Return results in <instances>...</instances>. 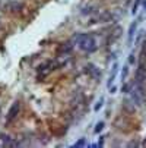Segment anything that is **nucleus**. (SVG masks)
<instances>
[{
	"instance_id": "obj_1",
	"label": "nucleus",
	"mask_w": 146,
	"mask_h": 148,
	"mask_svg": "<svg viewBox=\"0 0 146 148\" xmlns=\"http://www.w3.org/2000/svg\"><path fill=\"white\" fill-rule=\"evenodd\" d=\"M72 41L73 44H78V47L80 48V50L86 52V53H92L96 50V47H98V44H96L95 38L92 35L89 34H75L72 37Z\"/></svg>"
},
{
	"instance_id": "obj_2",
	"label": "nucleus",
	"mask_w": 146,
	"mask_h": 148,
	"mask_svg": "<svg viewBox=\"0 0 146 148\" xmlns=\"http://www.w3.org/2000/svg\"><path fill=\"white\" fill-rule=\"evenodd\" d=\"M145 95H146V91H145V87L142 84H135L133 90L130 91V100L133 101V104L136 106H142L143 101H145Z\"/></svg>"
},
{
	"instance_id": "obj_3",
	"label": "nucleus",
	"mask_w": 146,
	"mask_h": 148,
	"mask_svg": "<svg viewBox=\"0 0 146 148\" xmlns=\"http://www.w3.org/2000/svg\"><path fill=\"white\" fill-rule=\"evenodd\" d=\"M19 110H21V101H15L13 104H12V107L9 108V112H7V116H6V122H12L19 113Z\"/></svg>"
},
{
	"instance_id": "obj_4",
	"label": "nucleus",
	"mask_w": 146,
	"mask_h": 148,
	"mask_svg": "<svg viewBox=\"0 0 146 148\" xmlns=\"http://www.w3.org/2000/svg\"><path fill=\"white\" fill-rule=\"evenodd\" d=\"M136 82L137 84H146V65L140 63L137 70H136Z\"/></svg>"
},
{
	"instance_id": "obj_5",
	"label": "nucleus",
	"mask_w": 146,
	"mask_h": 148,
	"mask_svg": "<svg viewBox=\"0 0 146 148\" xmlns=\"http://www.w3.org/2000/svg\"><path fill=\"white\" fill-rule=\"evenodd\" d=\"M73 47H75L73 41H67V43H64V44H62V46H60V48H58V53H60V54H69V53L73 50Z\"/></svg>"
},
{
	"instance_id": "obj_6",
	"label": "nucleus",
	"mask_w": 146,
	"mask_h": 148,
	"mask_svg": "<svg viewBox=\"0 0 146 148\" xmlns=\"http://www.w3.org/2000/svg\"><path fill=\"white\" fill-rule=\"evenodd\" d=\"M113 19V15L110 12H102V13H98L95 16V22H108Z\"/></svg>"
},
{
	"instance_id": "obj_7",
	"label": "nucleus",
	"mask_w": 146,
	"mask_h": 148,
	"mask_svg": "<svg viewBox=\"0 0 146 148\" xmlns=\"http://www.w3.org/2000/svg\"><path fill=\"white\" fill-rule=\"evenodd\" d=\"M117 70H118V65H117V63H114L113 70H111V73H110V79H108V87H110V88H111V84H113V82H114V79H115Z\"/></svg>"
},
{
	"instance_id": "obj_8",
	"label": "nucleus",
	"mask_w": 146,
	"mask_h": 148,
	"mask_svg": "<svg viewBox=\"0 0 146 148\" xmlns=\"http://www.w3.org/2000/svg\"><path fill=\"white\" fill-rule=\"evenodd\" d=\"M86 70H89V73H91L95 79H98V78L101 76V72L96 69L95 66H92V65H88V66H86Z\"/></svg>"
},
{
	"instance_id": "obj_9",
	"label": "nucleus",
	"mask_w": 146,
	"mask_h": 148,
	"mask_svg": "<svg viewBox=\"0 0 146 148\" xmlns=\"http://www.w3.org/2000/svg\"><path fill=\"white\" fill-rule=\"evenodd\" d=\"M135 29H136V23H131L130 29H129V41H130V43H131V40H133V32H135Z\"/></svg>"
},
{
	"instance_id": "obj_10",
	"label": "nucleus",
	"mask_w": 146,
	"mask_h": 148,
	"mask_svg": "<svg viewBox=\"0 0 146 148\" xmlns=\"http://www.w3.org/2000/svg\"><path fill=\"white\" fill-rule=\"evenodd\" d=\"M102 106H104V98H100V101L95 104V107H94V110L95 112H100V110L102 108Z\"/></svg>"
},
{
	"instance_id": "obj_11",
	"label": "nucleus",
	"mask_w": 146,
	"mask_h": 148,
	"mask_svg": "<svg viewBox=\"0 0 146 148\" xmlns=\"http://www.w3.org/2000/svg\"><path fill=\"white\" fill-rule=\"evenodd\" d=\"M102 129H104V122H98V123H96V126H95V129H94V132L100 133Z\"/></svg>"
},
{
	"instance_id": "obj_12",
	"label": "nucleus",
	"mask_w": 146,
	"mask_h": 148,
	"mask_svg": "<svg viewBox=\"0 0 146 148\" xmlns=\"http://www.w3.org/2000/svg\"><path fill=\"white\" fill-rule=\"evenodd\" d=\"M127 75H129V68L127 66H123V70H121V79H126L127 78Z\"/></svg>"
},
{
	"instance_id": "obj_13",
	"label": "nucleus",
	"mask_w": 146,
	"mask_h": 148,
	"mask_svg": "<svg viewBox=\"0 0 146 148\" xmlns=\"http://www.w3.org/2000/svg\"><path fill=\"white\" fill-rule=\"evenodd\" d=\"M83 145H85V138H80L79 141H76V144L73 145V147H75V148H80V147H83Z\"/></svg>"
},
{
	"instance_id": "obj_14",
	"label": "nucleus",
	"mask_w": 146,
	"mask_h": 148,
	"mask_svg": "<svg viewBox=\"0 0 146 148\" xmlns=\"http://www.w3.org/2000/svg\"><path fill=\"white\" fill-rule=\"evenodd\" d=\"M136 63V57H135V53H131L129 56V65H135Z\"/></svg>"
},
{
	"instance_id": "obj_15",
	"label": "nucleus",
	"mask_w": 146,
	"mask_h": 148,
	"mask_svg": "<svg viewBox=\"0 0 146 148\" xmlns=\"http://www.w3.org/2000/svg\"><path fill=\"white\" fill-rule=\"evenodd\" d=\"M129 90H130V88H129V85H127V84H124L123 87H121V91H123V92H129Z\"/></svg>"
},
{
	"instance_id": "obj_16",
	"label": "nucleus",
	"mask_w": 146,
	"mask_h": 148,
	"mask_svg": "<svg viewBox=\"0 0 146 148\" xmlns=\"http://www.w3.org/2000/svg\"><path fill=\"white\" fill-rule=\"evenodd\" d=\"M142 54L146 57V41L143 43V46H142Z\"/></svg>"
},
{
	"instance_id": "obj_17",
	"label": "nucleus",
	"mask_w": 146,
	"mask_h": 148,
	"mask_svg": "<svg viewBox=\"0 0 146 148\" xmlns=\"http://www.w3.org/2000/svg\"><path fill=\"white\" fill-rule=\"evenodd\" d=\"M100 138H101V139L98 141V147H101V145L104 144V137H100Z\"/></svg>"
},
{
	"instance_id": "obj_18",
	"label": "nucleus",
	"mask_w": 146,
	"mask_h": 148,
	"mask_svg": "<svg viewBox=\"0 0 146 148\" xmlns=\"http://www.w3.org/2000/svg\"><path fill=\"white\" fill-rule=\"evenodd\" d=\"M136 145H137L136 142H130V144H129V147H136Z\"/></svg>"
}]
</instances>
